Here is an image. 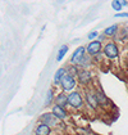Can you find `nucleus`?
Instances as JSON below:
<instances>
[{"mask_svg": "<svg viewBox=\"0 0 128 135\" xmlns=\"http://www.w3.org/2000/svg\"><path fill=\"white\" fill-rule=\"evenodd\" d=\"M68 104L73 108H81L83 105V98L81 93L78 91H72L68 95Z\"/></svg>", "mask_w": 128, "mask_h": 135, "instance_id": "nucleus-2", "label": "nucleus"}, {"mask_svg": "<svg viewBox=\"0 0 128 135\" xmlns=\"http://www.w3.org/2000/svg\"><path fill=\"white\" fill-rule=\"evenodd\" d=\"M77 77H78V81L82 85H87V84L91 83V80H92V75H91V72L88 70H79Z\"/></svg>", "mask_w": 128, "mask_h": 135, "instance_id": "nucleus-5", "label": "nucleus"}, {"mask_svg": "<svg viewBox=\"0 0 128 135\" xmlns=\"http://www.w3.org/2000/svg\"><path fill=\"white\" fill-rule=\"evenodd\" d=\"M104 53L109 59H115L119 54V50H118V46L115 42H108L106 45L104 46Z\"/></svg>", "mask_w": 128, "mask_h": 135, "instance_id": "nucleus-3", "label": "nucleus"}, {"mask_svg": "<svg viewBox=\"0 0 128 135\" xmlns=\"http://www.w3.org/2000/svg\"><path fill=\"white\" fill-rule=\"evenodd\" d=\"M95 95H96V98H97L99 104H106L108 103V98L105 97V94L103 93L101 90H95Z\"/></svg>", "mask_w": 128, "mask_h": 135, "instance_id": "nucleus-13", "label": "nucleus"}, {"mask_svg": "<svg viewBox=\"0 0 128 135\" xmlns=\"http://www.w3.org/2000/svg\"><path fill=\"white\" fill-rule=\"evenodd\" d=\"M35 135H36V134H35Z\"/></svg>", "mask_w": 128, "mask_h": 135, "instance_id": "nucleus-21", "label": "nucleus"}, {"mask_svg": "<svg viewBox=\"0 0 128 135\" xmlns=\"http://www.w3.org/2000/svg\"><path fill=\"white\" fill-rule=\"evenodd\" d=\"M85 59V48L83 46H79L72 55L71 58V63L72 64H81Z\"/></svg>", "mask_w": 128, "mask_h": 135, "instance_id": "nucleus-4", "label": "nucleus"}, {"mask_svg": "<svg viewBox=\"0 0 128 135\" xmlns=\"http://www.w3.org/2000/svg\"><path fill=\"white\" fill-rule=\"evenodd\" d=\"M86 50L87 53L90 54V55H96V54H99V53L101 52V42L100 41H91L88 45H87V48H86Z\"/></svg>", "mask_w": 128, "mask_h": 135, "instance_id": "nucleus-7", "label": "nucleus"}, {"mask_svg": "<svg viewBox=\"0 0 128 135\" xmlns=\"http://www.w3.org/2000/svg\"><path fill=\"white\" fill-rule=\"evenodd\" d=\"M97 37V31H92L88 33V36H87V39H90V40H92V39H95Z\"/></svg>", "mask_w": 128, "mask_h": 135, "instance_id": "nucleus-18", "label": "nucleus"}, {"mask_svg": "<svg viewBox=\"0 0 128 135\" xmlns=\"http://www.w3.org/2000/svg\"><path fill=\"white\" fill-rule=\"evenodd\" d=\"M55 104H58V105L65 108V105L68 104V95H65L64 93L58 94L56 98H55Z\"/></svg>", "mask_w": 128, "mask_h": 135, "instance_id": "nucleus-11", "label": "nucleus"}, {"mask_svg": "<svg viewBox=\"0 0 128 135\" xmlns=\"http://www.w3.org/2000/svg\"><path fill=\"white\" fill-rule=\"evenodd\" d=\"M40 120H41L42 124H46V125H49V126H55V125H58V120L59 118L51 112V113H44L40 117Z\"/></svg>", "mask_w": 128, "mask_h": 135, "instance_id": "nucleus-6", "label": "nucleus"}, {"mask_svg": "<svg viewBox=\"0 0 128 135\" xmlns=\"http://www.w3.org/2000/svg\"><path fill=\"white\" fill-rule=\"evenodd\" d=\"M67 52H68V46H67V45H62V46H60V49L58 50L56 61H59V62H60V61L64 58V55L67 54Z\"/></svg>", "mask_w": 128, "mask_h": 135, "instance_id": "nucleus-14", "label": "nucleus"}, {"mask_svg": "<svg viewBox=\"0 0 128 135\" xmlns=\"http://www.w3.org/2000/svg\"><path fill=\"white\" fill-rule=\"evenodd\" d=\"M117 30H118V26L117 25H113V26L108 27L106 30H105V35H108V36H113V35H115Z\"/></svg>", "mask_w": 128, "mask_h": 135, "instance_id": "nucleus-15", "label": "nucleus"}, {"mask_svg": "<svg viewBox=\"0 0 128 135\" xmlns=\"http://www.w3.org/2000/svg\"><path fill=\"white\" fill-rule=\"evenodd\" d=\"M86 102L92 109H96L99 107V102L95 95V91H86Z\"/></svg>", "mask_w": 128, "mask_h": 135, "instance_id": "nucleus-8", "label": "nucleus"}, {"mask_svg": "<svg viewBox=\"0 0 128 135\" xmlns=\"http://www.w3.org/2000/svg\"><path fill=\"white\" fill-rule=\"evenodd\" d=\"M118 1H119V4H120L122 7H127V5H128L127 0H118Z\"/></svg>", "mask_w": 128, "mask_h": 135, "instance_id": "nucleus-20", "label": "nucleus"}, {"mask_svg": "<svg viewBox=\"0 0 128 135\" xmlns=\"http://www.w3.org/2000/svg\"><path fill=\"white\" fill-rule=\"evenodd\" d=\"M67 73V68H59L56 73H55V76H54V85H58V84H60V80L63 79V76Z\"/></svg>", "mask_w": 128, "mask_h": 135, "instance_id": "nucleus-12", "label": "nucleus"}, {"mask_svg": "<svg viewBox=\"0 0 128 135\" xmlns=\"http://www.w3.org/2000/svg\"><path fill=\"white\" fill-rule=\"evenodd\" d=\"M120 17H128V13H117L115 18H120Z\"/></svg>", "mask_w": 128, "mask_h": 135, "instance_id": "nucleus-19", "label": "nucleus"}, {"mask_svg": "<svg viewBox=\"0 0 128 135\" xmlns=\"http://www.w3.org/2000/svg\"><path fill=\"white\" fill-rule=\"evenodd\" d=\"M51 133V127L46 124H41L36 127V135H50Z\"/></svg>", "mask_w": 128, "mask_h": 135, "instance_id": "nucleus-9", "label": "nucleus"}, {"mask_svg": "<svg viewBox=\"0 0 128 135\" xmlns=\"http://www.w3.org/2000/svg\"><path fill=\"white\" fill-rule=\"evenodd\" d=\"M53 100H54V91L51 90V89H49V90H47V95H46V103L45 104L49 105Z\"/></svg>", "mask_w": 128, "mask_h": 135, "instance_id": "nucleus-16", "label": "nucleus"}, {"mask_svg": "<svg viewBox=\"0 0 128 135\" xmlns=\"http://www.w3.org/2000/svg\"><path fill=\"white\" fill-rule=\"evenodd\" d=\"M111 8H113L114 11H117V12L122 11V5L119 4L118 0H113V1H111Z\"/></svg>", "mask_w": 128, "mask_h": 135, "instance_id": "nucleus-17", "label": "nucleus"}, {"mask_svg": "<svg viewBox=\"0 0 128 135\" xmlns=\"http://www.w3.org/2000/svg\"><path fill=\"white\" fill-rule=\"evenodd\" d=\"M76 84H77V81H76L74 76H72V75H69V73H65L63 76V79L60 80V85H62L64 91H71V90H73Z\"/></svg>", "mask_w": 128, "mask_h": 135, "instance_id": "nucleus-1", "label": "nucleus"}, {"mask_svg": "<svg viewBox=\"0 0 128 135\" xmlns=\"http://www.w3.org/2000/svg\"><path fill=\"white\" fill-rule=\"evenodd\" d=\"M53 113L59 118V120H64L65 117H67V112H65V109H64L63 107H60V105H58V104H55L53 107Z\"/></svg>", "mask_w": 128, "mask_h": 135, "instance_id": "nucleus-10", "label": "nucleus"}]
</instances>
